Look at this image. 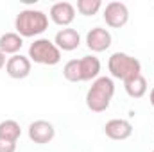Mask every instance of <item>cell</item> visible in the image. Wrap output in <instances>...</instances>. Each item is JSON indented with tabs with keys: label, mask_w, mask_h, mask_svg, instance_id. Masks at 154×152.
Instances as JSON below:
<instances>
[{
	"label": "cell",
	"mask_w": 154,
	"mask_h": 152,
	"mask_svg": "<svg viewBox=\"0 0 154 152\" xmlns=\"http://www.w3.org/2000/svg\"><path fill=\"white\" fill-rule=\"evenodd\" d=\"M115 95V82L111 77H97L86 91V108L93 113H104Z\"/></svg>",
	"instance_id": "cell-1"
},
{
	"label": "cell",
	"mask_w": 154,
	"mask_h": 152,
	"mask_svg": "<svg viewBox=\"0 0 154 152\" xmlns=\"http://www.w3.org/2000/svg\"><path fill=\"white\" fill-rule=\"evenodd\" d=\"M151 152H154V150H151Z\"/></svg>",
	"instance_id": "cell-20"
},
{
	"label": "cell",
	"mask_w": 154,
	"mask_h": 152,
	"mask_svg": "<svg viewBox=\"0 0 154 152\" xmlns=\"http://www.w3.org/2000/svg\"><path fill=\"white\" fill-rule=\"evenodd\" d=\"M111 32L104 27H93L86 34V47L91 52H104L111 47Z\"/></svg>",
	"instance_id": "cell-11"
},
{
	"label": "cell",
	"mask_w": 154,
	"mask_h": 152,
	"mask_svg": "<svg viewBox=\"0 0 154 152\" xmlns=\"http://www.w3.org/2000/svg\"><path fill=\"white\" fill-rule=\"evenodd\" d=\"M14 29L22 38H36L48 29V16L39 9H23L14 18Z\"/></svg>",
	"instance_id": "cell-3"
},
{
	"label": "cell",
	"mask_w": 154,
	"mask_h": 152,
	"mask_svg": "<svg viewBox=\"0 0 154 152\" xmlns=\"http://www.w3.org/2000/svg\"><path fill=\"white\" fill-rule=\"evenodd\" d=\"M27 132H29V140L32 143H36V145L50 143L54 140V136H56L54 125L50 122H47V120H34V122H31Z\"/></svg>",
	"instance_id": "cell-7"
},
{
	"label": "cell",
	"mask_w": 154,
	"mask_h": 152,
	"mask_svg": "<svg viewBox=\"0 0 154 152\" xmlns=\"http://www.w3.org/2000/svg\"><path fill=\"white\" fill-rule=\"evenodd\" d=\"M54 43H56V47L59 50L72 52V50L79 48V45H81V34L77 32L75 29H72V27H65V29L56 32Z\"/></svg>",
	"instance_id": "cell-12"
},
{
	"label": "cell",
	"mask_w": 154,
	"mask_h": 152,
	"mask_svg": "<svg viewBox=\"0 0 154 152\" xmlns=\"http://www.w3.org/2000/svg\"><path fill=\"white\" fill-rule=\"evenodd\" d=\"M102 16H104V22H106L108 27L122 29L129 22V9H127V5L124 2H116L115 0V2L106 4Z\"/></svg>",
	"instance_id": "cell-6"
},
{
	"label": "cell",
	"mask_w": 154,
	"mask_h": 152,
	"mask_svg": "<svg viewBox=\"0 0 154 152\" xmlns=\"http://www.w3.org/2000/svg\"><path fill=\"white\" fill-rule=\"evenodd\" d=\"M5 63H7V59H5V54H4V52H0V70L5 66Z\"/></svg>",
	"instance_id": "cell-18"
},
{
	"label": "cell",
	"mask_w": 154,
	"mask_h": 152,
	"mask_svg": "<svg viewBox=\"0 0 154 152\" xmlns=\"http://www.w3.org/2000/svg\"><path fill=\"white\" fill-rule=\"evenodd\" d=\"M124 90L131 99H142L147 93V79L143 75H136L124 82Z\"/></svg>",
	"instance_id": "cell-14"
},
{
	"label": "cell",
	"mask_w": 154,
	"mask_h": 152,
	"mask_svg": "<svg viewBox=\"0 0 154 152\" xmlns=\"http://www.w3.org/2000/svg\"><path fill=\"white\" fill-rule=\"evenodd\" d=\"M100 74V61L95 56H82L81 59H70L63 66V77L70 82L95 81Z\"/></svg>",
	"instance_id": "cell-2"
},
{
	"label": "cell",
	"mask_w": 154,
	"mask_h": 152,
	"mask_svg": "<svg viewBox=\"0 0 154 152\" xmlns=\"http://www.w3.org/2000/svg\"><path fill=\"white\" fill-rule=\"evenodd\" d=\"M22 136V127L16 120H4L0 122V140H7L16 143Z\"/></svg>",
	"instance_id": "cell-15"
},
{
	"label": "cell",
	"mask_w": 154,
	"mask_h": 152,
	"mask_svg": "<svg viewBox=\"0 0 154 152\" xmlns=\"http://www.w3.org/2000/svg\"><path fill=\"white\" fill-rule=\"evenodd\" d=\"M23 47V38L16 32H5L0 36V52L5 56H16Z\"/></svg>",
	"instance_id": "cell-13"
},
{
	"label": "cell",
	"mask_w": 154,
	"mask_h": 152,
	"mask_svg": "<svg viewBox=\"0 0 154 152\" xmlns=\"http://www.w3.org/2000/svg\"><path fill=\"white\" fill-rule=\"evenodd\" d=\"M104 134H106L109 140L124 141V140L131 138V134H133V123H131L129 120H124V118L108 120V122L104 123Z\"/></svg>",
	"instance_id": "cell-10"
},
{
	"label": "cell",
	"mask_w": 154,
	"mask_h": 152,
	"mask_svg": "<svg viewBox=\"0 0 154 152\" xmlns=\"http://www.w3.org/2000/svg\"><path fill=\"white\" fill-rule=\"evenodd\" d=\"M48 16L56 25L65 29L75 20V5L70 4V2H56V4L50 5Z\"/></svg>",
	"instance_id": "cell-8"
},
{
	"label": "cell",
	"mask_w": 154,
	"mask_h": 152,
	"mask_svg": "<svg viewBox=\"0 0 154 152\" xmlns=\"http://www.w3.org/2000/svg\"><path fill=\"white\" fill-rule=\"evenodd\" d=\"M29 59L36 65L54 66L61 61V50L48 38H36L29 47Z\"/></svg>",
	"instance_id": "cell-5"
},
{
	"label": "cell",
	"mask_w": 154,
	"mask_h": 152,
	"mask_svg": "<svg viewBox=\"0 0 154 152\" xmlns=\"http://www.w3.org/2000/svg\"><path fill=\"white\" fill-rule=\"evenodd\" d=\"M31 68H32V63L29 56H22V54L11 56L5 63V74L11 79H18V81L31 75Z\"/></svg>",
	"instance_id": "cell-9"
},
{
	"label": "cell",
	"mask_w": 154,
	"mask_h": 152,
	"mask_svg": "<svg viewBox=\"0 0 154 152\" xmlns=\"http://www.w3.org/2000/svg\"><path fill=\"white\" fill-rule=\"evenodd\" d=\"M102 7V2L100 0H77V11L82 14V16H93L100 11Z\"/></svg>",
	"instance_id": "cell-16"
},
{
	"label": "cell",
	"mask_w": 154,
	"mask_h": 152,
	"mask_svg": "<svg viewBox=\"0 0 154 152\" xmlns=\"http://www.w3.org/2000/svg\"><path fill=\"white\" fill-rule=\"evenodd\" d=\"M108 70H109L111 77L125 82L133 77L142 75V63L125 52H115L108 59Z\"/></svg>",
	"instance_id": "cell-4"
},
{
	"label": "cell",
	"mask_w": 154,
	"mask_h": 152,
	"mask_svg": "<svg viewBox=\"0 0 154 152\" xmlns=\"http://www.w3.org/2000/svg\"><path fill=\"white\" fill-rule=\"evenodd\" d=\"M149 100H151V106L154 108V88L151 90V93H149Z\"/></svg>",
	"instance_id": "cell-19"
},
{
	"label": "cell",
	"mask_w": 154,
	"mask_h": 152,
	"mask_svg": "<svg viewBox=\"0 0 154 152\" xmlns=\"http://www.w3.org/2000/svg\"><path fill=\"white\" fill-rule=\"evenodd\" d=\"M0 152H16V143L7 141V140H0Z\"/></svg>",
	"instance_id": "cell-17"
}]
</instances>
